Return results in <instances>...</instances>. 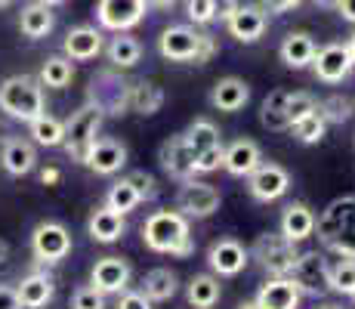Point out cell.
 Returning a JSON list of instances; mask_svg holds the SVG:
<instances>
[{
    "label": "cell",
    "instance_id": "cell-52",
    "mask_svg": "<svg viewBox=\"0 0 355 309\" xmlns=\"http://www.w3.org/2000/svg\"><path fill=\"white\" fill-rule=\"evenodd\" d=\"M337 12L346 19V22L355 25V0H340V3H337Z\"/></svg>",
    "mask_w": 355,
    "mask_h": 309
},
{
    "label": "cell",
    "instance_id": "cell-14",
    "mask_svg": "<svg viewBox=\"0 0 355 309\" xmlns=\"http://www.w3.org/2000/svg\"><path fill=\"white\" fill-rule=\"evenodd\" d=\"M266 25H269V16H266V10L259 3H238L235 12L226 19V28L235 40H241V44H257L259 37L266 34Z\"/></svg>",
    "mask_w": 355,
    "mask_h": 309
},
{
    "label": "cell",
    "instance_id": "cell-42",
    "mask_svg": "<svg viewBox=\"0 0 355 309\" xmlns=\"http://www.w3.org/2000/svg\"><path fill=\"white\" fill-rule=\"evenodd\" d=\"M223 158H226V149H223V142H216V146L198 152L195 155V174H216V170L223 167Z\"/></svg>",
    "mask_w": 355,
    "mask_h": 309
},
{
    "label": "cell",
    "instance_id": "cell-20",
    "mask_svg": "<svg viewBox=\"0 0 355 309\" xmlns=\"http://www.w3.org/2000/svg\"><path fill=\"white\" fill-rule=\"evenodd\" d=\"M62 53L71 62H90L102 53V31L93 25H78L65 34L62 40Z\"/></svg>",
    "mask_w": 355,
    "mask_h": 309
},
{
    "label": "cell",
    "instance_id": "cell-43",
    "mask_svg": "<svg viewBox=\"0 0 355 309\" xmlns=\"http://www.w3.org/2000/svg\"><path fill=\"white\" fill-rule=\"evenodd\" d=\"M71 309H105V294H99L93 285L78 287L71 294Z\"/></svg>",
    "mask_w": 355,
    "mask_h": 309
},
{
    "label": "cell",
    "instance_id": "cell-7",
    "mask_svg": "<svg viewBox=\"0 0 355 309\" xmlns=\"http://www.w3.org/2000/svg\"><path fill=\"white\" fill-rule=\"evenodd\" d=\"M223 204V195L216 185L210 183H198L195 176L192 180H182V189L176 195V210L186 214L189 219H207L220 210Z\"/></svg>",
    "mask_w": 355,
    "mask_h": 309
},
{
    "label": "cell",
    "instance_id": "cell-17",
    "mask_svg": "<svg viewBox=\"0 0 355 309\" xmlns=\"http://www.w3.org/2000/svg\"><path fill=\"white\" fill-rule=\"evenodd\" d=\"M300 300H303V291H300L291 276H272L257 291L254 303L257 309H297Z\"/></svg>",
    "mask_w": 355,
    "mask_h": 309
},
{
    "label": "cell",
    "instance_id": "cell-55",
    "mask_svg": "<svg viewBox=\"0 0 355 309\" xmlns=\"http://www.w3.org/2000/svg\"><path fill=\"white\" fill-rule=\"evenodd\" d=\"M315 3H318V6H324V10H337L340 0H315Z\"/></svg>",
    "mask_w": 355,
    "mask_h": 309
},
{
    "label": "cell",
    "instance_id": "cell-49",
    "mask_svg": "<svg viewBox=\"0 0 355 309\" xmlns=\"http://www.w3.org/2000/svg\"><path fill=\"white\" fill-rule=\"evenodd\" d=\"M300 3H303V0H259V6H263L266 12H291V10H297Z\"/></svg>",
    "mask_w": 355,
    "mask_h": 309
},
{
    "label": "cell",
    "instance_id": "cell-27",
    "mask_svg": "<svg viewBox=\"0 0 355 309\" xmlns=\"http://www.w3.org/2000/svg\"><path fill=\"white\" fill-rule=\"evenodd\" d=\"M16 294L22 300V309H44L56 294V285H53V278L46 272H31V276L19 281Z\"/></svg>",
    "mask_w": 355,
    "mask_h": 309
},
{
    "label": "cell",
    "instance_id": "cell-41",
    "mask_svg": "<svg viewBox=\"0 0 355 309\" xmlns=\"http://www.w3.org/2000/svg\"><path fill=\"white\" fill-rule=\"evenodd\" d=\"M318 108V99L312 93H291L288 96V121H291V127L297 121H303L306 115H312Z\"/></svg>",
    "mask_w": 355,
    "mask_h": 309
},
{
    "label": "cell",
    "instance_id": "cell-58",
    "mask_svg": "<svg viewBox=\"0 0 355 309\" xmlns=\"http://www.w3.org/2000/svg\"><path fill=\"white\" fill-rule=\"evenodd\" d=\"M40 3H46V6H59V3H65V0H40Z\"/></svg>",
    "mask_w": 355,
    "mask_h": 309
},
{
    "label": "cell",
    "instance_id": "cell-28",
    "mask_svg": "<svg viewBox=\"0 0 355 309\" xmlns=\"http://www.w3.org/2000/svg\"><path fill=\"white\" fill-rule=\"evenodd\" d=\"M53 25H56V19H53V6L40 3V0L22 6V12H19V31L31 40L46 37V34L53 31Z\"/></svg>",
    "mask_w": 355,
    "mask_h": 309
},
{
    "label": "cell",
    "instance_id": "cell-10",
    "mask_svg": "<svg viewBox=\"0 0 355 309\" xmlns=\"http://www.w3.org/2000/svg\"><path fill=\"white\" fill-rule=\"evenodd\" d=\"M352 53L346 44H327L315 50V59H312V72L322 84H340L352 74Z\"/></svg>",
    "mask_w": 355,
    "mask_h": 309
},
{
    "label": "cell",
    "instance_id": "cell-21",
    "mask_svg": "<svg viewBox=\"0 0 355 309\" xmlns=\"http://www.w3.org/2000/svg\"><path fill=\"white\" fill-rule=\"evenodd\" d=\"M0 164L10 176H25L37 167V152H34V142L22 140V136H10L3 140V149H0Z\"/></svg>",
    "mask_w": 355,
    "mask_h": 309
},
{
    "label": "cell",
    "instance_id": "cell-6",
    "mask_svg": "<svg viewBox=\"0 0 355 309\" xmlns=\"http://www.w3.org/2000/svg\"><path fill=\"white\" fill-rule=\"evenodd\" d=\"M31 253L37 263H62L71 253V232L62 223H37L31 232Z\"/></svg>",
    "mask_w": 355,
    "mask_h": 309
},
{
    "label": "cell",
    "instance_id": "cell-5",
    "mask_svg": "<svg viewBox=\"0 0 355 309\" xmlns=\"http://www.w3.org/2000/svg\"><path fill=\"white\" fill-rule=\"evenodd\" d=\"M99 127H102V112L93 106V102H87V106H80L78 112H71V118L65 121V142L62 146L68 149V155H71L74 161H84V152L99 136Z\"/></svg>",
    "mask_w": 355,
    "mask_h": 309
},
{
    "label": "cell",
    "instance_id": "cell-36",
    "mask_svg": "<svg viewBox=\"0 0 355 309\" xmlns=\"http://www.w3.org/2000/svg\"><path fill=\"white\" fill-rule=\"evenodd\" d=\"M139 204H142V195L130 180H118L112 189L105 192V208L118 210V214H124V217L130 214V210L139 208Z\"/></svg>",
    "mask_w": 355,
    "mask_h": 309
},
{
    "label": "cell",
    "instance_id": "cell-61",
    "mask_svg": "<svg viewBox=\"0 0 355 309\" xmlns=\"http://www.w3.org/2000/svg\"><path fill=\"white\" fill-rule=\"evenodd\" d=\"M349 297H352V300H355V287H352V294H349Z\"/></svg>",
    "mask_w": 355,
    "mask_h": 309
},
{
    "label": "cell",
    "instance_id": "cell-37",
    "mask_svg": "<svg viewBox=\"0 0 355 309\" xmlns=\"http://www.w3.org/2000/svg\"><path fill=\"white\" fill-rule=\"evenodd\" d=\"M182 136H186V142L192 146L195 155L220 142V130H216V124L207 121V118H195V121L186 127V133H182Z\"/></svg>",
    "mask_w": 355,
    "mask_h": 309
},
{
    "label": "cell",
    "instance_id": "cell-22",
    "mask_svg": "<svg viewBox=\"0 0 355 309\" xmlns=\"http://www.w3.org/2000/svg\"><path fill=\"white\" fill-rule=\"evenodd\" d=\"M250 102V84L241 78H220L210 90V106L216 112H241Z\"/></svg>",
    "mask_w": 355,
    "mask_h": 309
},
{
    "label": "cell",
    "instance_id": "cell-48",
    "mask_svg": "<svg viewBox=\"0 0 355 309\" xmlns=\"http://www.w3.org/2000/svg\"><path fill=\"white\" fill-rule=\"evenodd\" d=\"M0 309H22V300L12 285H0Z\"/></svg>",
    "mask_w": 355,
    "mask_h": 309
},
{
    "label": "cell",
    "instance_id": "cell-11",
    "mask_svg": "<svg viewBox=\"0 0 355 309\" xmlns=\"http://www.w3.org/2000/svg\"><path fill=\"white\" fill-rule=\"evenodd\" d=\"M80 164H87V167L99 176H112L127 164V146L112 140V136H96V140L90 142V149L84 152V161Z\"/></svg>",
    "mask_w": 355,
    "mask_h": 309
},
{
    "label": "cell",
    "instance_id": "cell-31",
    "mask_svg": "<svg viewBox=\"0 0 355 309\" xmlns=\"http://www.w3.org/2000/svg\"><path fill=\"white\" fill-rule=\"evenodd\" d=\"M288 90H272L266 96L263 108H259V124L266 130H291V121H288Z\"/></svg>",
    "mask_w": 355,
    "mask_h": 309
},
{
    "label": "cell",
    "instance_id": "cell-26",
    "mask_svg": "<svg viewBox=\"0 0 355 309\" xmlns=\"http://www.w3.org/2000/svg\"><path fill=\"white\" fill-rule=\"evenodd\" d=\"M315 40H312V34L306 31H291L288 37L282 40V62L293 72H300V68H309L312 59H315Z\"/></svg>",
    "mask_w": 355,
    "mask_h": 309
},
{
    "label": "cell",
    "instance_id": "cell-34",
    "mask_svg": "<svg viewBox=\"0 0 355 309\" xmlns=\"http://www.w3.org/2000/svg\"><path fill=\"white\" fill-rule=\"evenodd\" d=\"M28 136L37 146H46V149H56L65 142V121L59 118H50V115H40V118L28 121Z\"/></svg>",
    "mask_w": 355,
    "mask_h": 309
},
{
    "label": "cell",
    "instance_id": "cell-59",
    "mask_svg": "<svg viewBox=\"0 0 355 309\" xmlns=\"http://www.w3.org/2000/svg\"><path fill=\"white\" fill-rule=\"evenodd\" d=\"M12 3V0H0V6H10Z\"/></svg>",
    "mask_w": 355,
    "mask_h": 309
},
{
    "label": "cell",
    "instance_id": "cell-30",
    "mask_svg": "<svg viewBox=\"0 0 355 309\" xmlns=\"http://www.w3.org/2000/svg\"><path fill=\"white\" fill-rule=\"evenodd\" d=\"M105 56L114 68H133L142 59V44L136 37H130L127 31H114L112 44L105 47Z\"/></svg>",
    "mask_w": 355,
    "mask_h": 309
},
{
    "label": "cell",
    "instance_id": "cell-13",
    "mask_svg": "<svg viewBox=\"0 0 355 309\" xmlns=\"http://www.w3.org/2000/svg\"><path fill=\"white\" fill-rule=\"evenodd\" d=\"M248 189L250 195L257 198V201H278V198L284 195V192L291 189V174L282 167V164H259V167L254 170V174L248 176Z\"/></svg>",
    "mask_w": 355,
    "mask_h": 309
},
{
    "label": "cell",
    "instance_id": "cell-39",
    "mask_svg": "<svg viewBox=\"0 0 355 309\" xmlns=\"http://www.w3.org/2000/svg\"><path fill=\"white\" fill-rule=\"evenodd\" d=\"M293 136H297L303 146H315V142H322L324 140V130H327V121L322 118V112H312V115H306L303 121H297L293 124Z\"/></svg>",
    "mask_w": 355,
    "mask_h": 309
},
{
    "label": "cell",
    "instance_id": "cell-51",
    "mask_svg": "<svg viewBox=\"0 0 355 309\" xmlns=\"http://www.w3.org/2000/svg\"><path fill=\"white\" fill-rule=\"evenodd\" d=\"M59 180H62V174H59V167H53V164L40 170V183H44V185H56Z\"/></svg>",
    "mask_w": 355,
    "mask_h": 309
},
{
    "label": "cell",
    "instance_id": "cell-15",
    "mask_svg": "<svg viewBox=\"0 0 355 309\" xmlns=\"http://www.w3.org/2000/svg\"><path fill=\"white\" fill-rule=\"evenodd\" d=\"M248 260H250V251L241 242H235V238H220V242H214L207 251L210 269L223 278H235L238 272H244Z\"/></svg>",
    "mask_w": 355,
    "mask_h": 309
},
{
    "label": "cell",
    "instance_id": "cell-24",
    "mask_svg": "<svg viewBox=\"0 0 355 309\" xmlns=\"http://www.w3.org/2000/svg\"><path fill=\"white\" fill-rule=\"evenodd\" d=\"M315 219L318 217L312 214L309 204L293 201V204L284 208V214H282V235L288 238V242H293V244L306 242V238L315 235Z\"/></svg>",
    "mask_w": 355,
    "mask_h": 309
},
{
    "label": "cell",
    "instance_id": "cell-3",
    "mask_svg": "<svg viewBox=\"0 0 355 309\" xmlns=\"http://www.w3.org/2000/svg\"><path fill=\"white\" fill-rule=\"evenodd\" d=\"M0 112L16 121H34L44 115V84L31 74H12L0 81Z\"/></svg>",
    "mask_w": 355,
    "mask_h": 309
},
{
    "label": "cell",
    "instance_id": "cell-12",
    "mask_svg": "<svg viewBox=\"0 0 355 309\" xmlns=\"http://www.w3.org/2000/svg\"><path fill=\"white\" fill-rule=\"evenodd\" d=\"M198 44H201V31L189 28V25H170L158 37V53L170 62H195Z\"/></svg>",
    "mask_w": 355,
    "mask_h": 309
},
{
    "label": "cell",
    "instance_id": "cell-56",
    "mask_svg": "<svg viewBox=\"0 0 355 309\" xmlns=\"http://www.w3.org/2000/svg\"><path fill=\"white\" fill-rule=\"evenodd\" d=\"M346 47H349V53H352V65H355V34L349 37V44H346Z\"/></svg>",
    "mask_w": 355,
    "mask_h": 309
},
{
    "label": "cell",
    "instance_id": "cell-35",
    "mask_svg": "<svg viewBox=\"0 0 355 309\" xmlns=\"http://www.w3.org/2000/svg\"><path fill=\"white\" fill-rule=\"evenodd\" d=\"M71 78H74V65H71V59L65 56H50L40 65V84L44 87H50V90H65L68 84H71Z\"/></svg>",
    "mask_w": 355,
    "mask_h": 309
},
{
    "label": "cell",
    "instance_id": "cell-40",
    "mask_svg": "<svg viewBox=\"0 0 355 309\" xmlns=\"http://www.w3.org/2000/svg\"><path fill=\"white\" fill-rule=\"evenodd\" d=\"M318 112H322V118L327 124H346L355 115V108L343 93H334V96H327V99L318 102Z\"/></svg>",
    "mask_w": 355,
    "mask_h": 309
},
{
    "label": "cell",
    "instance_id": "cell-54",
    "mask_svg": "<svg viewBox=\"0 0 355 309\" xmlns=\"http://www.w3.org/2000/svg\"><path fill=\"white\" fill-rule=\"evenodd\" d=\"M148 6H158V10H167V6H173L176 0H146Z\"/></svg>",
    "mask_w": 355,
    "mask_h": 309
},
{
    "label": "cell",
    "instance_id": "cell-47",
    "mask_svg": "<svg viewBox=\"0 0 355 309\" xmlns=\"http://www.w3.org/2000/svg\"><path fill=\"white\" fill-rule=\"evenodd\" d=\"M127 180L133 183L136 189H139L142 201H146V198H152V195H155V176H152V174H146V170H136V174H130V176H127Z\"/></svg>",
    "mask_w": 355,
    "mask_h": 309
},
{
    "label": "cell",
    "instance_id": "cell-45",
    "mask_svg": "<svg viewBox=\"0 0 355 309\" xmlns=\"http://www.w3.org/2000/svg\"><path fill=\"white\" fill-rule=\"evenodd\" d=\"M216 50H220V44H216V37H214V34L201 31V44H198V56H195V65H207V62L216 56Z\"/></svg>",
    "mask_w": 355,
    "mask_h": 309
},
{
    "label": "cell",
    "instance_id": "cell-38",
    "mask_svg": "<svg viewBox=\"0 0 355 309\" xmlns=\"http://www.w3.org/2000/svg\"><path fill=\"white\" fill-rule=\"evenodd\" d=\"M355 287V260L340 257L337 263H327V291L352 294Z\"/></svg>",
    "mask_w": 355,
    "mask_h": 309
},
{
    "label": "cell",
    "instance_id": "cell-53",
    "mask_svg": "<svg viewBox=\"0 0 355 309\" xmlns=\"http://www.w3.org/2000/svg\"><path fill=\"white\" fill-rule=\"evenodd\" d=\"M6 260H10V244H6L3 238H0V266H3Z\"/></svg>",
    "mask_w": 355,
    "mask_h": 309
},
{
    "label": "cell",
    "instance_id": "cell-29",
    "mask_svg": "<svg viewBox=\"0 0 355 309\" xmlns=\"http://www.w3.org/2000/svg\"><path fill=\"white\" fill-rule=\"evenodd\" d=\"M176 291H180V278H176L173 269L158 266V269L146 272V278H142V294H146L152 303H164V300H170Z\"/></svg>",
    "mask_w": 355,
    "mask_h": 309
},
{
    "label": "cell",
    "instance_id": "cell-19",
    "mask_svg": "<svg viewBox=\"0 0 355 309\" xmlns=\"http://www.w3.org/2000/svg\"><path fill=\"white\" fill-rule=\"evenodd\" d=\"M161 167L167 170V176H173V180H180V183L195 176V152L182 133L170 136L161 146Z\"/></svg>",
    "mask_w": 355,
    "mask_h": 309
},
{
    "label": "cell",
    "instance_id": "cell-18",
    "mask_svg": "<svg viewBox=\"0 0 355 309\" xmlns=\"http://www.w3.org/2000/svg\"><path fill=\"white\" fill-rule=\"evenodd\" d=\"M90 285L99 294H124L130 287V263L121 257H102L90 269Z\"/></svg>",
    "mask_w": 355,
    "mask_h": 309
},
{
    "label": "cell",
    "instance_id": "cell-1",
    "mask_svg": "<svg viewBox=\"0 0 355 309\" xmlns=\"http://www.w3.org/2000/svg\"><path fill=\"white\" fill-rule=\"evenodd\" d=\"M142 242L155 253H170V257H192V232H189V217L180 210H155L142 226Z\"/></svg>",
    "mask_w": 355,
    "mask_h": 309
},
{
    "label": "cell",
    "instance_id": "cell-25",
    "mask_svg": "<svg viewBox=\"0 0 355 309\" xmlns=\"http://www.w3.org/2000/svg\"><path fill=\"white\" fill-rule=\"evenodd\" d=\"M259 164H263V152H259L254 140H235L226 149V158H223V167L232 176H250Z\"/></svg>",
    "mask_w": 355,
    "mask_h": 309
},
{
    "label": "cell",
    "instance_id": "cell-16",
    "mask_svg": "<svg viewBox=\"0 0 355 309\" xmlns=\"http://www.w3.org/2000/svg\"><path fill=\"white\" fill-rule=\"evenodd\" d=\"M291 278L297 281V287L303 294L318 297V294L327 291V260L318 251L300 253L297 263H293V269H291Z\"/></svg>",
    "mask_w": 355,
    "mask_h": 309
},
{
    "label": "cell",
    "instance_id": "cell-23",
    "mask_svg": "<svg viewBox=\"0 0 355 309\" xmlns=\"http://www.w3.org/2000/svg\"><path fill=\"white\" fill-rule=\"evenodd\" d=\"M87 232H90L93 242L114 244L124 238L127 219H124V214H118V210H112V208H96L90 214V219H87Z\"/></svg>",
    "mask_w": 355,
    "mask_h": 309
},
{
    "label": "cell",
    "instance_id": "cell-8",
    "mask_svg": "<svg viewBox=\"0 0 355 309\" xmlns=\"http://www.w3.org/2000/svg\"><path fill=\"white\" fill-rule=\"evenodd\" d=\"M90 102L102 115H127L130 108V84L118 74L102 72L90 81Z\"/></svg>",
    "mask_w": 355,
    "mask_h": 309
},
{
    "label": "cell",
    "instance_id": "cell-44",
    "mask_svg": "<svg viewBox=\"0 0 355 309\" xmlns=\"http://www.w3.org/2000/svg\"><path fill=\"white\" fill-rule=\"evenodd\" d=\"M186 16H189V22H195V25L216 22V12H214L210 0H186Z\"/></svg>",
    "mask_w": 355,
    "mask_h": 309
},
{
    "label": "cell",
    "instance_id": "cell-57",
    "mask_svg": "<svg viewBox=\"0 0 355 309\" xmlns=\"http://www.w3.org/2000/svg\"><path fill=\"white\" fill-rule=\"evenodd\" d=\"M238 309H257V303H254V300H244V303L238 306Z\"/></svg>",
    "mask_w": 355,
    "mask_h": 309
},
{
    "label": "cell",
    "instance_id": "cell-60",
    "mask_svg": "<svg viewBox=\"0 0 355 309\" xmlns=\"http://www.w3.org/2000/svg\"><path fill=\"white\" fill-rule=\"evenodd\" d=\"M318 309H340V306H331V303H327V306H318Z\"/></svg>",
    "mask_w": 355,
    "mask_h": 309
},
{
    "label": "cell",
    "instance_id": "cell-33",
    "mask_svg": "<svg viewBox=\"0 0 355 309\" xmlns=\"http://www.w3.org/2000/svg\"><path fill=\"white\" fill-rule=\"evenodd\" d=\"M164 106V90L152 81H136L130 84V108L136 115H155Z\"/></svg>",
    "mask_w": 355,
    "mask_h": 309
},
{
    "label": "cell",
    "instance_id": "cell-50",
    "mask_svg": "<svg viewBox=\"0 0 355 309\" xmlns=\"http://www.w3.org/2000/svg\"><path fill=\"white\" fill-rule=\"evenodd\" d=\"M210 3H214V12H216V19H223V22H226V19L232 16V12H235L238 0H210Z\"/></svg>",
    "mask_w": 355,
    "mask_h": 309
},
{
    "label": "cell",
    "instance_id": "cell-46",
    "mask_svg": "<svg viewBox=\"0 0 355 309\" xmlns=\"http://www.w3.org/2000/svg\"><path fill=\"white\" fill-rule=\"evenodd\" d=\"M118 309H152V300L142 291H124L118 300Z\"/></svg>",
    "mask_w": 355,
    "mask_h": 309
},
{
    "label": "cell",
    "instance_id": "cell-32",
    "mask_svg": "<svg viewBox=\"0 0 355 309\" xmlns=\"http://www.w3.org/2000/svg\"><path fill=\"white\" fill-rule=\"evenodd\" d=\"M220 294H223L220 278L214 276H192L186 285V297L195 309H214L220 303Z\"/></svg>",
    "mask_w": 355,
    "mask_h": 309
},
{
    "label": "cell",
    "instance_id": "cell-4",
    "mask_svg": "<svg viewBox=\"0 0 355 309\" xmlns=\"http://www.w3.org/2000/svg\"><path fill=\"white\" fill-rule=\"evenodd\" d=\"M250 257H254L269 276H291L300 251H297V244L282 235V232H266V235H259L254 242V247H250Z\"/></svg>",
    "mask_w": 355,
    "mask_h": 309
},
{
    "label": "cell",
    "instance_id": "cell-2",
    "mask_svg": "<svg viewBox=\"0 0 355 309\" xmlns=\"http://www.w3.org/2000/svg\"><path fill=\"white\" fill-rule=\"evenodd\" d=\"M315 232L327 251L355 260V195L334 198L315 219Z\"/></svg>",
    "mask_w": 355,
    "mask_h": 309
},
{
    "label": "cell",
    "instance_id": "cell-9",
    "mask_svg": "<svg viewBox=\"0 0 355 309\" xmlns=\"http://www.w3.org/2000/svg\"><path fill=\"white\" fill-rule=\"evenodd\" d=\"M146 10H148L146 0H99L96 22L105 31H130L146 19Z\"/></svg>",
    "mask_w": 355,
    "mask_h": 309
}]
</instances>
